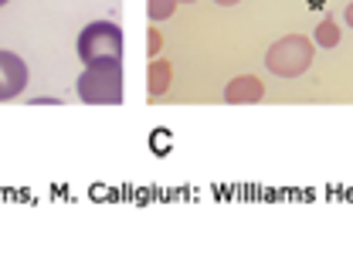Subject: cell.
<instances>
[{
  "label": "cell",
  "mask_w": 353,
  "mask_h": 268,
  "mask_svg": "<svg viewBox=\"0 0 353 268\" xmlns=\"http://www.w3.org/2000/svg\"><path fill=\"white\" fill-rule=\"evenodd\" d=\"M75 48H79V58H82L85 68H92V65H123L126 41H123V31L112 21H92L79 34Z\"/></svg>",
  "instance_id": "1"
},
{
  "label": "cell",
  "mask_w": 353,
  "mask_h": 268,
  "mask_svg": "<svg viewBox=\"0 0 353 268\" xmlns=\"http://www.w3.org/2000/svg\"><path fill=\"white\" fill-rule=\"evenodd\" d=\"M75 89L85 105H119L126 99L123 65H92L79 75Z\"/></svg>",
  "instance_id": "2"
},
{
  "label": "cell",
  "mask_w": 353,
  "mask_h": 268,
  "mask_svg": "<svg viewBox=\"0 0 353 268\" xmlns=\"http://www.w3.org/2000/svg\"><path fill=\"white\" fill-rule=\"evenodd\" d=\"M265 65L279 79H296L312 65V41L303 34H285L265 51Z\"/></svg>",
  "instance_id": "3"
},
{
  "label": "cell",
  "mask_w": 353,
  "mask_h": 268,
  "mask_svg": "<svg viewBox=\"0 0 353 268\" xmlns=\"http://www.w3.org/2000/svg\"><path fill=\"white\" fill-rule=\"evenodd\" d=\"M28 89V65L14 51H0V102L17 99Z\"/></svg>",
  "instance_id": "4"
},
{
  "label": "cell",
  "mask_w": 353,
  "mask_h": 268,
  "mask_svg": "<svg viewBox=\"0 0 353 268\" xmlns=\"http://www.w3.org/2000/svg\"><path fill=\"white\" fill-rule=\"evenodd\" d=\"M262 99H265V85L262 79H255V75L231 79L228 89H224V102H231V105H252V102H262Z\"/></svg>",
  "instance_id": "5"
},
{
  "label": "cell",
  "mask_w": 353,
  "mask_h": 268,
  "mask_svg": "<svg viewBox=\"0 0 353 268\" xmlns=\"http://www.w3.org/2000/svg\"><path fill=\"white\" fill-rule=\"evenodd\" d=\"M170 75H174V68H170V61H167V58H153V61H150L146 89H150V95H153V99L170 89Z\"/></svg>",
  "instance_id": "6"
},
{
  "label": "cell",
  "mask_w": 353,
  "mask_h": 268,
  "mask_svg": "<svg viewBox=\"0 0 353 268\" xmlns=\"http://www.w3.org/2000/svg\"><path fill=\"white\" fill-rule=\"evenodd\" d=\"M316 45L319 48H336L340 45V28H336L333 17L319 21V28H316Z\"/></svg>",
  "instance_id": "7"
},
{
  "label": "cell",
  "mask_w": 353,
  "mask_h": 268,
  "mask_svg": "<svg viewBox=\"0 0 353 268\" xmlns=\"http://www.w3.org/2000/svg\"><path fill=\"white\" fill-rule=\"evenodd\" d=\"M146 10H150V21H167L176 10V0H150Z\"/></svg>",
  "instance_id": "8"
},
{
  "label": "cell",
  "mask_w": 353,
  "mask_h": 268,
  "mask_svg": "<svg viewBox=\"0 0 353 268\" xmlns=\"http://www.w3.org/2000/svg\"><path fill=\"white\" fill-rule=\"evenodd\" d=\"M157 51H160V34L150 31V58H157Z\"/></svg>",
  "instance_id": "9"
},
{
  "label": "cell",
  "mask_w": 353,
  "mask_h": 268,
  "mask_svg": "<svg viewBox=\"0 0 353 268\" xmlns=\"http://www.w3.org/2000/svg\"><path fill=\"white\" fill-rule=\"evenodd\" d=\"M343 21H347V24H350V28H353V3H350V7H347V14H343Z\"/></svg>",
  "instance_id": "10"
},
{
  "label": "cell",
  "mask_w": 353,
  "mask_h": 268,
  "mask_svg": "<svg viewBox=\"0 0 353 268\" xmlns=\"http://www.w3.org/2000/svg\"><path fill=\"white\" fill-rule=\"evenodd\" d=\"M214 3H221V7H234V3H241V0H214Z\"/></svg>",
  "instance_id": "11"
},
{
  "label": "cell",
  "mask_w": 353,
  "mask_h": 268,
  "mask_svg": "<svg viewBox=\"0 0 353 268\" xmlns=\"http://www.w3.org/2000/svg\"><path fill=\"white\" fill-rule=\"evenodd\" d=\"M176 3H194V0H176Z\"/></svg>",
  "instance_id": "12"
},
{
  "label": "cell",
  "mask_w": 353,
  "mask_h": 268,
  "mask_svg": "<svg viewBox=\"0 0 353 268\" xmlns=\"http://www.w3.org/2000/svg\"><path fill=\"white\" fill-rule=\"evenodd\" d=\"M3 3H7V0H0V7H3Z\"/></svg>",
  "instance_id": "13"
}]
</instances>
